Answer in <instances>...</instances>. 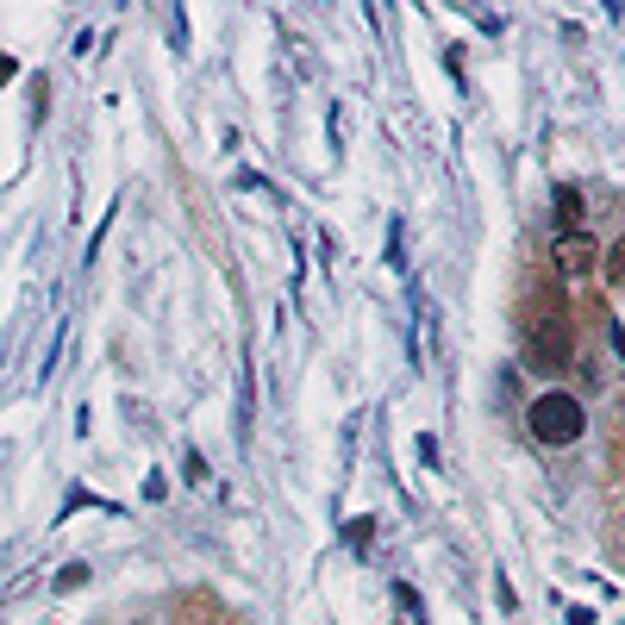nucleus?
<instances>
[{"label":"nucleus","mask_w":625,"mask_h":625,"mask_svg":"<svg viewBox=\"0 0 625 625\" xmlns=\"http://www.w3.org/2000/svg\"><path fill=\"white\" fill-rule=\"evenodd\" d=\"M13 76H20V63H13V57H0V81H13Z\"/></svg>","instance_id":"7"},{"label":"nucleus","mask_w":625,"mask_h":625,"mask_svg":"<svg viewBox=\"0 0 625 625\" xmlns=\"http://www.w3.org/2000/svg\"><path fill=\"white\" fill-rule=\"evenodd\" d=\"M526 426H531V438H538V445L563 450V445H575V438L588 431V413H582V401H575V394L545 388V394H531Z\"/></svg>","instance_id":"2"},{"label":"nucleus","mask_w":625,"mask_h":625,"mask_svg":"<svg viewBox=\"0 0 625 625\" xmlns=\"http://www.w3.org/2000/svg\"><path fill=\"white\" fill-rule=\"evenodd\" d=\"M519 326H526V357L538 370H569L575 363V332H569V307L557 288H531L526 294V312H519Z\"/></svg>","instance_id":"1"},{"label":"nucleus","mask_w":625,"mask_h":625,"mask_svg":"<svg viewBox=\"0 0 625 625\" xmlns=\"http://www.w3.org/2000/svg\"><path fill=\"white\" fill-rule=\"evenodd\" d=\"M601 275H606V282H625V238H619V244H613V251H606Z\"/></svg>","instance_id":"5"},{"label":"nucleus","mask_w":625,"mask_h":625,"mask_svg":"<svg viewBox=\"0 0 625 625\" xmlns=\"http://www.w3.org/2000/svg\"><path fill=\"white\" fill-rule=\"evenodd\" d=\"M370 538H375V519H357V526H351V531H344V545H357V550L370 545Z\"/></svg>","instance_id":"6"},{"label":"nucleus","mask_w":625,"mask_h":625,"mask_svg":"<svg viewBox=\"0 0 625 625\" xmlns=\"http://www.w3.org/2000/svg\"><path fill=\"white\" fill-rule=\"evenodd\" d=\"M557 226H563V232L582 226V195H575V188H557Z\"/></svg>","instance_id":"4"},{"label":"nucleus","mask_w":625,"mask_h":625,"mask_svg":"<svg viewBox=\"0 0 625 625\" xmlns=\"http://www.w3.org/2000/svg\"><path fill=\"white\" fill-rule=\"evenodd\" d=\"M557 270L563 275H594L601 270V244H594L588 232H563L557 238Z\"/></svg>","instance_id":"3"}]
</instances>
